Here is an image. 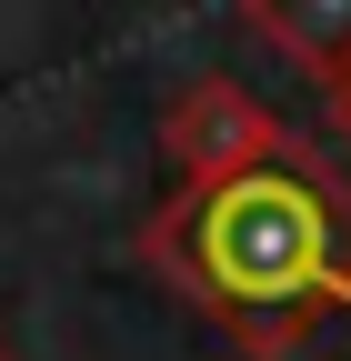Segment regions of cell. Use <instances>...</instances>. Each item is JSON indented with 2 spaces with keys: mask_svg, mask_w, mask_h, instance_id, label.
<instances>
[{
  "mask_svg": "<svg viewBox=\"0 0 351 361\" xmlns=\"http://www.w3.org/2000/svg\"><path fill=\"white\" fill-rule=\"evenodd\" d=\"M211 281L241 301H291L321 281V211L291 191V180H241V191L211 211Z\"/></svg>",
  "mask_w": 351,
  "mask_h": 361,
  "instance_id": "6da1fadb",
  "label": "cell"
}]
</instances>
